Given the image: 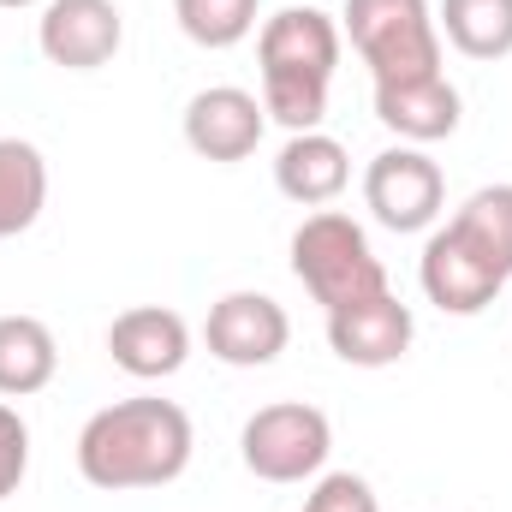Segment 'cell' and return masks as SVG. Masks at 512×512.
<instances>
[{"instance_id": "cell-1", "label": "cell", "mask_w": 512, "mask_h": 512, "mask_svg": "<svg viewBox=\"0 0 512 512\" xmlns=\"http://www.w3.org/2000/svg\"><path fill=\"white\" fill-rule=\"evenodd\" d=\"M191 447H197V429H191L185 405L155 399V393L114 399L78 429V471L90 489H108V495L161 489V483L185 477Z\"/></svg>"}, {"instance_id": "cell-2", "label": "cell", "mask_w": 512, "mask_h": 512, "mask_svg": "<svg viewBox=\"0 0 512 512\" xmlns=\"http://www.w3.org/2000/svg\"><path fill=\"white\" fill-rule=\"evenodd\" d=\"M340 24L316 6H286L256 36L262 66V108L286 131H322L328 120V84L340 66Z\"/></svg>"}, {"instance_id": "cell-3", "label": "cell", "mask_w": 512, "mask_h": 512, "mask_svg": "<svg viewBox=\"0 0 512 512\" xmlns=\"http://www.w3.org/2000/svg\"><path fill=\"white\" fill-rule=\"evenodd\" d=\"M292 274L304 280V292L322 310H346L358 298L387 292V268L382 256L370 251V233L340 209L304 215V227L292 233Z\"/></svg>"}, {"instance_id": "cell-4", "label": "cell", "mask_w": 512, "mask_h": 512, "mask_svg": "<svg viewBox=\"0 0 512 512\" xmlns=\"http://www.w3.org/2000/svg\"><path fill=\"white\" fill-rule=\"evenodd\" d=\"M340 36H352L376 84L441 72V30L429 0H346Z\"/></svg>"}, {"instance_id": "cell-5", "label": "cell", "mask_w": 512, "mask_h": 512, "mask_svg": "<svg viewBox=\"0 0 512 512\" xmlns=\"http://www.w3.org/2000/svg\"><path fill=\"white\" fill-rule=\"evenodd\" d=\"M239 453H245V471L262 483H304V477H322V465L334 453V423L322 405L280 399V405H262L245 417Z\"/></svg>"}, {"instance_id": "cell-6", "label": "cell", "mask_w": 512, "mask_h": 512, "mask_svg": "<svg viewBox=\"0 0 512 512\" xmlns=\"http://www.w3.org/2000/svg\"><path fill=\"white\" fill-rule=\"evenodd\" d=\"M364 203L370 215L382 221L387 233H429L441 221V203H447V179L441 167L417 149V143H399L382 149L364 173Z\"/></svg>"}, {"instance_id": "cell-7", "label": "cell", "mask_w": 512, "mask_h": 512, "mask_svg": "<svg viewBox=\"0 0 512 512\" xmlns=\"http://www.w3.org/2000/svg\"><path fill=\"white\" fill-rule=\"evenodd\" d=\"M126 12L114 0H48L36 18V48L60 72H96L120 54Z\"/></svg>"}, {"instance_id": "cell-8", "label": "cell", "mask_w": 512, "mask_h": 512, "mask_svg": "<svg viewBox=\"0 0 512 512\" xmlns=\"http://www.w3.org/2000/svg\"><path fill=\"white\" fill-rule=\"evenodd\" d=\"M203 340H209V358H221L227 370H262L286 352L292 316L268 292H227V298L209 304Z\"/></svg>"}, {"instance_id": "cell-9", "label": "cell", "mask_w": 512, "mask_h": 512, "mask_svg": "<svg viewBox=\"0 0 512 512\" xmlns=\"http://www.w3.org/2000/svg\"><path fill=\"white\" fill-rule=\"evenodd\" d=\"M262 131H268V108H262V96L239 90V84H215L185 102V143L203 161H221V167L245 161V155H256Z\"/></svg>"}, {"instance_id": "cell-10", "label": "cell", "mask_w": 512, "mask_h": 512, "mask_svg": "<svg viewBox=\"0 0 512 512\" xmlns=\"http://www.w3.org/2000/svg\"><path fill=\"white\" fill-rule=\"evenodd\" d=\"M411 304H399L393 292H376V298H358L346 310H328V346L340 364L352 370H387L411 352Z\"/></svg>"}, {"instance_id": "cell-11", "label": "cell", "mask_w": 512, "mask_h": 512, "mask_svg": "<svg viewBox=\"0 0 512 512\" xmlns=\"http://www.w3.org/2000/svg\"><path fill=\"white\" fill-rule=\"evenodd\" d=\"M417 280H423V298L447 316H483L495 298H501V274L471 251L453 227H435L429 245L417 256Z\"/></svg>"}, {"instance_id": "cell-12", "label": "cell", "mask_w": 512, "mask_h": 512, "mask_svg": "<svg viewBox=\"0 0 512 512\" xmlns=\"http://www.w3.org/2000/svg\"><path fill=\"white\" fill-rule=\"evenodd\" d=\"M108 352H114V364L137 376V382H161V376H179L185 370V358H191V328H185V316L179 310H167V304H131L114 316V328H108Z\"/></svg>"}, {"instance_id": "cell-13", "label": "cell", "mask_w": 512, "mask_h": 512, "mask_svg": "<svg viewBox=\"0 0 512 512\" xmlns=\"http://www.w3.org/2000/svg\"><path fill=\"white\" fill-rule=\"evenodd\" d=\"M376 120L387 131H399L405 143H441L453 137L465 120V102L453 90L447 72H429V78H399V84H376Z\"/></svg>"}, {"instance_id": "cell-14", "label": "cell", "mask_w": 512, "mask_h": 512, "mask_svg": "<svg viewBox=\"0 0 512 512\" xmlns=\"http://www.w3.org/2000/svg\"><path fill=\"white\" fill-rule=\"evenodd\" d=\"M274 185H280V197H292L298 209H328V203L352 185L346 143L328 137V131H292L286 149L274 155Z\"/></svg>"}, {"instance_id": "cell-15", "label": "cell", "mask_w": 512, "mask_h": 512, "mask_svg": "<svg viewBox=\"0 0 512 512\" xmlns=\"http://www.w3.org/2000/svg\"><path fill=\"white\" fill-rule=\"evenodd\" d=\"M60 346L42 316H0V399H30L54 382Z\"/></svg>"}, {"instance_id": "cell-16", "label": "cell", "mask_w": 512, "mask_h": 512, "mask_svg": "<svg viewBox=\"0 0 512 512\" xmlns=\"http://www.w3.org/2000/svg\"><path fill=\"white\" fill-rule=\"evenodd\" d=\"M48 209V161L24 137H0V239H18Z\"/></svg>"}, {"instance_id": "cell-17", "label": "cell", "mask_w": 512, "mask_h": 512, "mask_svg": "<svg viewBox=\"0 0 512 512\" xmlns=\"http://www.w3.org/2000/svg\"><path fill=\"white\" fill-rule=\"evenodd\" d=\"M435 30L465 60H507L512 54V0H441Z\"/></svg>"}, {"instance_id": "cell-18", "label": "cell", "mask_w": 512, "mask_h": 512, "mask_svg": "<svg viewBox=\"0 0 512 512\" xmlns=\"http://www.w3.org/2000/svg\"><path fill=\"white\" fill-rule=\"evenodd\" d=\"M447 227L483 256L501 280H512V185H483V191H471Z\"/></svg>"}, {"instance_id": "cell-19", "label": "cell", "mask_w": 512, "mask_h": 512, "mask_svg": "<svg viewBox=\"0 0 512 512\" xmlns=\"http://www.w3.org/2000/svg\"><path fill=\"white\" fill-rule=\"evenodd\" d=\"M173 18L197 48H239L256 30V0H173Z\"/></svg>"}, {"instance_id": "cell-20", "label": "cell", "mask_w": 512, "mask_h": 512, "mask_svg": "<svg viewBox=\"0 0 512 512\" xmlns=\"http://www.w3.org/2000/svg\"><path fill=\"white\" fill-rule=\"evenodd\" d=\"M304 512H382V501H376V489H370L364 477H352V471H328V477H316V489H310Z\"/></svg>"}, {"instance_id": "cell-21", "label": "cell", "mask_w": 512, "mask_h": 512, "mask_svg": "<svg viewBox=\"0 0 512 512\" xmlns=\"http://www.w3.org/2000/svg\"><path fill=\"white\" fill-rule=\"evenodd\" d=\"M24 471H30V423L0 399V501L18 495Z\"/></svg>"}, {"instance_id": "cell-22", "label": "cell", "mask_w": 512, "mask_h": 512, "mask_svg": "<svg viewBox=\"0 0 512 512\" xmlns=\"http://www.w3.org/2000/svg\"><path fill=\"white\" fill-rule=\"evenodd\" d=\"M0 6H36V0H0ZM42 6H48V0H42Z\"/></svg>"}]
</instances>
